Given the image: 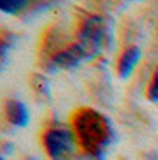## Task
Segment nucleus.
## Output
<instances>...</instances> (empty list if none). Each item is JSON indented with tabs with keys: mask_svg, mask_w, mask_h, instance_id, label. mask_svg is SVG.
Wrapping results in <instances>:
<instances>
[{
	"mask_svg": "<svg viewBox=\"0 0 158 160\" xmlns=\"http://www.w3.org/2000/svg\"><path fill=\"white\" fill-rule=\"evenodd\" d=\"M43 144L52 160H69V157L75 153L73 130L66 125L50 126L45 132Z\"/></svg>",
	"mask_w": 158,
	"mask_h": 160,
	"instance_id": "obj_3",
	"label": "nucleus"
},
{
	"mask_svg": "<svg viewBox=\"0 0 158 160\" xmlns=\"http://www.w3.org/2000/svg\"><path fill=\"white\" fill-rule=\"evenodd\" d=\"M142 57V52L139 46H130L123 52V55L119 59V64H117V73L121 78H128L131 75V71L135 69V66L139 64Z\"/></svg>",
	"mask_w": 158,
	"mask_h": 160,
	"instance_id": "obj_6",
	"label": "nucleus"
},
{
	"mask_svg": "<svg viewBox=\"0 0 158 160\" xmlns=\"http://www.w3.org/2000/svg\"><path fill=\"white\" fill-rule=\"evenodd\" d=\"M73 128L84 151L94 158H100L105 155V151L108 149L114 139V130L110 121L101 112L92 109L78 110L75 114Z\"/></svg>",
	"mask_w": 158,
	"mask_h": 160,
	"instance_id": "obj_1",
	"label": "nucleus"
},
{
	"mask_svg": "<svg viewBox=\"0 0 158 160\" xmlns=\"http://www.w3.org/2000/svg\"><path fill=\"white\" fill-rule=\"evenodd\" d=\"M6 118L16 128H25L30 121L27 105L20 100H7L6 102Z\"/></svg>",
	"mask_w": 158,
	"mask_h": 160,
	"instance_id": "obj_5",
	"label": "nucleus"
},
{
	"mask_svg": "<svg viewBox=\"0 0 158 160\" xmlns=\"http://www.w3.org/2000/svg\"><path fill=\"white\" fill-rule=\"evenodd\" d=\"M107 25L100 14H91L84 20L78 32V41L77 45L84 50L87 61L96 57L101 52L105 41H107Z\"/></svg>",
	"mask_w": 158,
	"mask_h": 160,
	"instance_id": "obj_2",
	"label": "nucleus"
},
{
	"mask_svg": "<svg viewBox=\"0 0 158 160\" xmlns=\"http://www.w3.org/2000/svg\"><path fill=\"white\" fill-rule=\"evenodd\" d=\"M84 61H87L84 50L75 43V45L64 48V50H61L59 53H55L52 57L50 69H73L78 64H82Z\"/></svg>",
	"mask_w": 158,
	"mask_h": 160,
	"instance_id": "obj_4",
	"label": "nucleus"
},
{
	"mask_svg": "<svg viewBox=\"0 0 158 160\" xmlns=\"http://www.w3.org/2000/svg\"><path fill=\"white\" fill-rule=\"evenodd\" d=\"M0 160H6V157H2V158H0Z\"/></svg>",
	"mask_w": 158,
	"mask_h": 160,
	"instance_id": "obj_9",
	"label": "nucleus"
},
{
	"mask_svg": "<svg viewBox=\"0 0 158 160\" xmlns=\"http://www.w3.org/2000/svg\"><path fill=\"white\" fill-rule=\"evenodd\" d=\"M147 98H149V102L153 103H158V68L153 75V80L151 84H149V89H147Z\"/></svg>",
	"mask_w": 158,
	"mask_h": 160,
	"instance_id": "obj_8",
	"label": "nucleus"
},
{
	"mask_svg": "<svg viewBox=\"0 0 158 160\" xmlns=\"http://www.w3.org/2000/svg\"><path fill=\"white\" fill-rule=\"evenodd\" d=\"M28 6V2L25 0H4V2H0V11L6 12V14H18V12H22L25 7Z\"/></svg>",
	"mask_w": 158,
	"mask_h": 160,
	"instance_id": "obj_7",
	"label": "nucleus"
}]
</instances>
